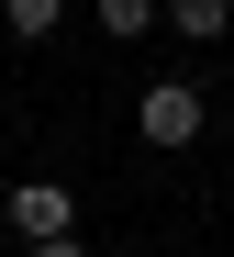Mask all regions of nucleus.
<instances>
[{"label": "nucleus", "mask_w": 234, "mask_h": 257, "mask_svg": "<svg viewBox=\"0 0 234 257\" xmlns=\"http://www.w3.org/2000/svg\"><path fill=\"white\" fill-rule=\"evenodd\" d=\"M0 212H12V235H23V246H56V235H78V201H67L56 179H12V201H0Z\"/></svg>", "instance_id": "f257e3e1"}, {"label": "nucleus", "mask_w": 234, "mask_h": 257, "mask_svg": "<svg viewBox=\"0 0 234 257\" xmlns=\"http://www.w3.org/2000/svg\"><path fill=\"white\" fill-rule=\"evenodd\" d=\"M134 123H145V146H201V90L190 78H156V90L134 101Z\"/></svg>", "instance_id": "f03ea898"}, {"label": "nucleus", "mask_w": 234, "mask_h": 257, "mask_svg": "<svg viewBox=\"0 0 234 257\" xmlns=\"http://www.w3.org/2000/svg\"><path fill=\"white\" fill-rule=\"evenodd\" d=\"M89 12H101V34H112V45H134L145 23H167V0H89Z\"/></svg>", "instance_id": "7ed1b4c3"}, {"label": "nucleus", "mask_w": 234, "mask_h": 257, "mask_svg": "<svg viewBox=\"0 0 234 257\" xmlns=\"http://www.w3.org/2000/svg\"><path fill=\"white\" fill-rule=\"evenodd\" d=\"M0 23H12V34H23V45H45V34H56V23H67V0H0Z\"/></svg>", "instance_id": "20e7f679"}, {"label": "nucleus", "mask_w": 234, "mask_h": 257, "mask_svg": "<svg viewBox=\"0 0 234 257\" xmlns=\"http://www.w3.org/2000/svg\"><path fill=\"white\" fill-rule=\"evenodd\" d=\"M167 23H178V34H190V45H212V34L234 23V0H167Z\"/></svg>", "instance_id": "39448f33"}, {"label": "nucleus", "mask_w": 234, "mask_h": 257, "mask_svg": "<svg viewBox=\"0 0 234 257\" xmlns=\"http://www.w3.org/2000/svg\"><path fill=\"white\" fill-rule=\"evenodd\" d=\"M23 257H89V246H78V235H56V246H23Z\"/></svg>", "instance_id": "423d86ee"}]
</instances>
